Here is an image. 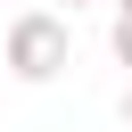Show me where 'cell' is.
<instances>
[{"label":"cell","mask_w":132,"mask_h":132,"mask_svg":"<svg viewBox=\"0 0 132 132\" xmlns=\"http://www.w3.org/2000/svg\"><path fill=\"white\" fill-rule=\"evenodd\" d=\"M0 58H8V74H16V82H58V74L74 66V33H66V16L25 8V16H8Z\"/></svg>","instance_id":"1"},{"label":"cell","mask_w":132,"mask_h":132,"mask_svg":"<svg viewBox=\"0 0 132 132\" xmlns=\"http://www.w3.org/2000/svg\"><path fill=\"white\" fill-rule=\"evenodd\" d=\"M107 50H116V66H132V8H116V25H107Z\"/></svg>","instance_id":"2"},{"label":"cell","mask_w":132,"mask_h":132,"mask_svg":"<svg viewBox=\"0 0 132 132\" xmlns=\"http://www.w3.org/2000/svg\"><path fill=\"white\" fill-rule=\"evenodd\" d=\"M124 132H132V82H124Z\"/></svg>","instance_id":"3"},{"label":"cell","mask_w":132,"mask_h":132,"mask_svg":"<svg viewBox=\"0 0 132 132\" xmlns=\"http://www.w3.org/2000/svg\"><path fill=\"white\" fill-rule=\"evenodd\" d=\"M66 8H91V0H66Z\"/></svg>","instance_id":"4"},{"label":"cell","mask_w":132,"mask_h":132,"mask_svg":"<svg viewBox=\"0 0 132 132\" xmlns=\"http://www.w3.org/2000/svg\"><path fill=\"white\" fill-rule=\"evenodd\" d=\"M116 8H132V0H116Z\"/></svg>","instance_id":"5"}]
</instances>
